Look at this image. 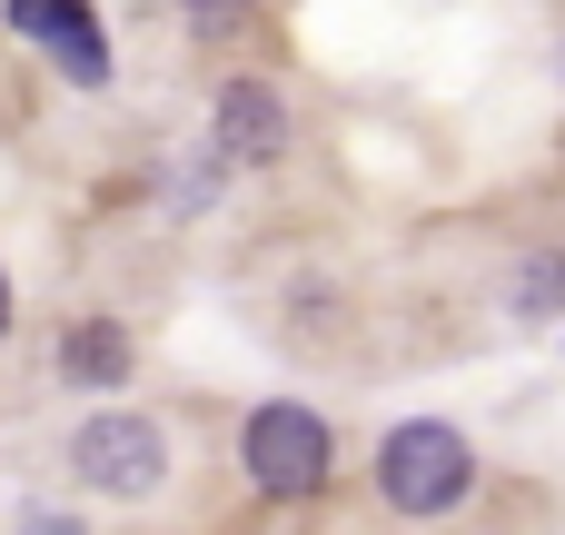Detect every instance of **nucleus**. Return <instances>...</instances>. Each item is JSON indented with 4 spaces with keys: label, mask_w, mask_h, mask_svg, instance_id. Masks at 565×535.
<instances>
[{
    "label": "nucleus",
    "mask_w": 565,
    "mask_h": 535,
    "mask_svg": "<svg viewBox=\"0 0 565 535\" xmlns=\"http://www.w3.org/2000/svg\"><path fill=\"white\" fill-rule=\"evenodd\" d=\"M238 467H248L258 496L298 506V496H318V486L338 477V437H328L318 407H258V417L238 427Z\"/></svg>",
    "instance_id": "nucleus-1"
},
{
    "label": "nucleus",
    "mask_w": 565,
    "mask_h": 535,
    "mask_svg": "<svg viewBox=\"0 0 565 535\" xmlns=\"http://www.w3.org/2000/svg\"><path fill=\"white\" fill-rule=\"evenodd\" d=\"M467 477H477V447H467L447 417H407V427L377 447V496H387L397 516H447V506L467 496Z\"/></svg>",
    "instance_id": "nucleus-2"
},
{
    "label": "nucleus",
    "mask_w": 565,
    "mask_h": 535,
    "mask_svg": "<svg viewBox=\"0 0 565 535\" xmlns=\"http://www.w3.org/2000/svg\"><path fill=\"white\" fill-rule=\"evenodd\" d=\"M70 467H79V486H99V496H159L169 437H159L149 417H89V427L70 437Z\"/></svg>",
    "instance_id": "nucleus-3"
},
{
    "label": "nucleus",
    "mask_w": 565,
    "mask_h": 535,
    "mask_svg": "<svg viewBox=\"0 0 565 535\" xmlns=\"http://www.w3.org/2000/svg\"><path fill=\"white\" fill-rule=\"evenodd\" d=\"M10 30L40 40L70 89H99V79H109V30H99L89 0H10Z\"/></svg>",
    "instance_id": "nucleus-4"
},
{
    "label": "nucleus",
    "mask_w": 565,
    "mask_h": 535,
    "mask_svg": "<svg viewBox=\"0 0 565 535\" xmlns=\"http://www.w3.org/2000/svg\"><path fill=\"white\" fill-rule=\"evenodd\" d=\"M218 149L228 159H278L288 149V99L268 79H228L218 89Z\"/></svg>",
    "instance_id": "nucleus-5"
},
{
    "label": "nucleus",
    "mask_w": 565,
    "mask_h": 535,
    "mask_svg": "<svg viewBox=\"0 0 565 535\" xmlns=\"http://www.w3.org/2000/svg\"><path fill=\"white\" fill-rule=\"evenodd\" d=\"M60 377H70V387H119V377H129V328H119V318H79V328L60 338Z\"/></svg>",
    "instance_id": "nucleus-6"
},
{
    "label": "nucleus",
    "mask_w": 565,
    "mask_h": 535,
    "mask_svg": "<svg viewBox=\"0 0 565 535\" xmlns=\"http://www.w3.org/2000/svg\"><path fill=\"white\" fill-rule=\"evenodd\" d=\"M179 30H199L209 50H228V40L258 30V0H179Z\"/></svg>",
    "instance_id": "nucleus-7"
},
{
    "label": "nucleus",
    "mask_w": 565,
    "mask_h": 535,
    "mask_svg": "<svg viewBox=\"0 0 565 535\" xmlns=\"http://www.w3.org/2000/svg\"><path fill=\"white\" fill-rule=\"evenodd\" d=\"M565 308V258H526L516 268V318H556Z\"/></svg>",
    "instance_id": "nucleus-8"
},
{
    "label": "nucleus",
    "mask_w": 565,
    "mask_h": 535,
    "mask_svg": "<svg viewBox=\"0 0 565 535\" xmlns=\"http://www.w3.org/2000/svg\"><path fill=\"white\" fill-rule=\"evenodd\" d=\"M0 328H10V278H0Z\"/></svg>",
    "instance_id": "nucleus-9"
}]
</instances>
